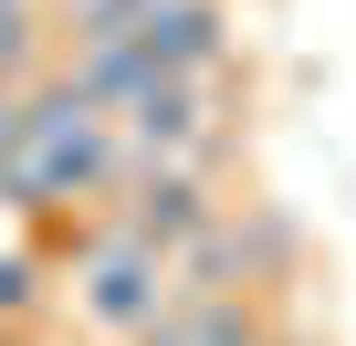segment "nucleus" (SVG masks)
I'll list each match as a JSON object with an SVG mask.
<instances>
[{"label":"nucleus","instance_id":"f257e3e1","mask_svg":"<svg viewBox=\"0 0 356 346\" xmlns=\"http://www.w3.org/2000/svg\"><path fill=\"white\" fill-rule=\"evenodd\" d=\"M74 304H84V325H105V336H147L168 304H178V262H157L136 231H95L84 242V283H74Z\"/></svg>","mask_w":356,"mask_h":346},{"label":"nucleus","instance_id":"f03ea898","mask_svg":"<svg viewBox=\"0 0 356 346\" xmlns=\"http://www.w3.org/2000/svg\"><path fill=\"white\" fill-rule=\"evenodd\" d=\"M220 221H231V210L210 200V179H200V168H157V179H136V189H126V210H115V231H136L157 262L200 252Z\"/></svg>","mask_w":356,"mask_h":346},{"label":"nucleus","instance_id":"7ed1b4c3","mask_svg":"<svg viewBox=\"0 0 356 346\" xmlns=\"http://www.w3.org/2000/svg\"><path fill=\"white\" fill-rule=\"evenodd\" d=\"M136 42H147V63H157L168 84H200V74L231 53V22H220V0H157Z\"/></svg>","mask_w":356,"mask_h":346},{"label":"nucleus","instance_id":"20e7f679","mask_svg":"<svg viewBox=\"0 0 356 346\" xmlns=\"http://www.w3.org/2000/svg\"><path fill=\"white\" fill-rule=\"evenodd\" d=\"M157 0H63V53H105V42H136Z\"/></svg>","mask_w":356,"mask_h":346},{"label":"nucleus","instance_id":"39448f33","mask_svg":"<svg viewBox=\"0 0 356 346\" xmlns=\"http://www.w3.org/2000/svg\"><path fill=\"white\" fill-rule=\"evenodd\" d=\"M32 304H42V273H32L22 252H0V325H22Z\"/></svg>","mask_w":356,"mask_h":346}]
</instances>
